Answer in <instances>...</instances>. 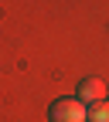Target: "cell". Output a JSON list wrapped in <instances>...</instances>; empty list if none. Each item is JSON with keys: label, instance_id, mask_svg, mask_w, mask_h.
<instances>
[{"label": "cell", "instance_id": "1", "mask_svg": "<svg viewBox=\"0 0 109 122\" xmlns=\"http://www.w3.org/2000/svg\"><path fill=\"white\" fill-rule=\"evenodd\" d=\"M51 122H89L82 98H58L51 105Z\"/></svg>", "mask_w": 109, "mask_h": 122}, {"label": "cell", "instance_id": "3", "mask_svg": "<svg viewBox=\"0 0 109 122\" xmlns=\"http://www.w3.org/2000/svg\"><path fill=\"white\" fill-rule=\"evenodd\" d=\"M89 122H109V102H96L89 109Z\"/></svg>", "mask_w": 109, "mask_h": 122}, {"label": "cell", "instance_id": "2", "mask_svg": "<svg viewBox=\"0 0 109 122\" xmlns=\"http://www.w3.org/2000/svg\"><path fill=\"white\" fill-rule=\"evenodd\" d=\"M79 98L82 102H106V81L102 78H85L82 85H79Z\"/></svg>", "mask_w": 109, "mask_h": 122}]
</instances>
